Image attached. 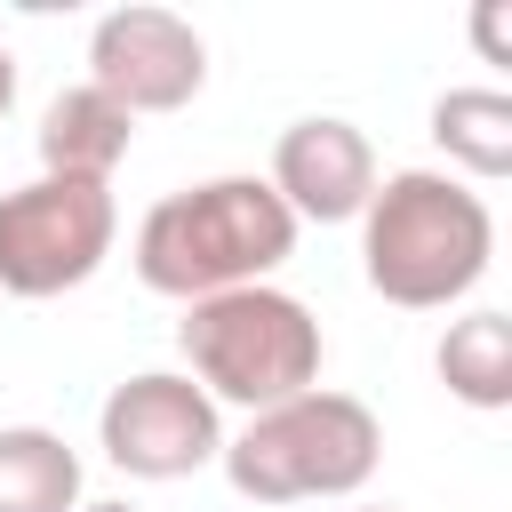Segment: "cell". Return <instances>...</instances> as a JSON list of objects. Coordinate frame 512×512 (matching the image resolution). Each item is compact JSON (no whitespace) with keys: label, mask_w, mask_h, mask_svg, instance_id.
<instances>
[{"label":"cell","mask_w":512,"mask_h":512,"mask_svg":"<svg viewBox=\"0 0 512 512\" xmlns=\"http://www.w3.org/2000/svg\"><path fill=\"white\" fill-rule=\"evenodd\" d=\"M496 216L488 200L448 168H400L376 176L360 208V272L400 312H440L488 280Z\"/></svg>","instance_id":"6da1fadb"},{"label":"cell","mask_w":512,"mask_h":512,"mask_svg":"<svg viewBox=\"0 0 512 512\" xmlns=\"http://www.w3.org/2000/svg\"><path fill=\"white\" fill-rule=\"evenodd\" d=\"M296 256V216L264 176H208L144 208L136 224V280L152 296L200 304L224 288H256Z\"/></svg>","instance_id":"7a4b0ae2"},{"label":"cell","mask_w":512,"mask_h":512,"mask_svg":"<svg viewBox=\"0 0 512 512\" xmlns=\"http://www.w3.org/2000/svg\"><path fill=\"white\" fill-rule=\"evenodd\" d=\"M176 352H184V376L224 408H280V400H296V392H312L320 384V320L288 296V288H272V280H256V288H224V296H200V304H184V320H176Z\"/></svg>","instance_id":"3957f363"},{"label":"cell","mask_w":512,"mask_h":512,"mask_svg":"<svg viewBox=\"0 0 512 512\" xmlns=\"http://www.w3.org/2000/svg\"><path fill=\"white\" fill-rule=\"evenodd\" d=\"M376 456H384V424L368 400L352 392H296L280 408H256L232 440H224V480L248 496V504H312V496H352L376 480Z\"/></svg>","instance_id":"277c9868"},{"label":"cell","mask_w":512,"mask_h":512,"mask_svg":"<svg viewBox=\"0 0 512 512\" xmlns=\"http://www.w3.org/2000/svg\"><path fill=\"white\" fill-rule=\"evenodd\" d=\"M112 232H120L112 184L32 176V184L0 192V288L24 304L64 296V288L96 280V264L112 256Z\"/></svg>","instance_id":"5b68a950"},{"label":"cell","mask_w":512,"mask_h":512,"mask_svg":"<svg viewBox=\"0 0 512 512\" xmlns=\"http://www.w3.org/2000/svg\"><path fill=\"white\" fill-rule=\"evenodd\" d=\"M96 440H104V456L128 480H192L200 464L224 456V416H216V400L192 376L144 368V376H128V384L104 392Z\"/></svg>","instance_id":"8992f818"},{"label":"cell","mask_w":512,"mask_h":512,"mask_svg":"<svg viewBox=\"0 0 512 512\" xmlns=\"http://www.w3.org/2000/svg\"><path fill=\"white\" fill-rule=\"evenodd\" d=\"M208 80V40L176 8H112L88 32V88H104L128 120L144 112H184Z\"/></svg>","instance_id":"52a82bcc"},{"label":"cell","mask_w":512,"mask_h":512,"mask_svg":"<svg viewBox=\"0 0 512 512\" xmlns=\"http://www.w3.org/2000/svg\"><path fill=\"white\" fill-rule=\"evenodd\" d=\"M280 208L296 224H352L376 192V144L336 120V112H312V120H288L280 144H272V176Z\"/></svg>","instance_id":"ba28073f"},{"label":"cell","mask_w":512,"mask_h":512,"mask_svg":"<svg viewBox=\"0 0 512 512\" xmlns=\"http://www.w3.org/2000/svg\"><path fill=\"white\" fill-rule=\"evenodd\" d=\"M128 144H136V120H128L104 88H88V80L56 88L48 112H40V176L112 184V168L128 160Z\"/></svg>","instance_id":"9c48e42d"},{"label":"cell","mask_w":512,"mask_h":512,"mask_svg":"<svg viewBox=\"0 0 512 512\" xmlns=\"http://www.w3.org/2000/svg\"><path fill=\"white\" fill-rule=\"evenodd\" d=\"M0 512H80V456L48 424H0Z\"/></svg>","instance_id":"30bf717a"},{"label":"cell","mask_w":512,"mask_h":512,"mask_svg":"<svg viewBox=\"0 0 512 512\" xmlns=\"http://www.w3.org/2000/svg\"><path fill=\"white\" fill-rule=\"evenodd\" d=\"M432 144L448 152V168H464L472 184L512 176V96L504 88H448L432 104Z\"/></svg>","instance_id":"8fae6325"},{"label":"cell","mask_w":512,"mask_h":512,"mask_svg":"<svg viewBox=\"0 0 512 512\" xmlns=\"http://www.w3.org/2000/svg\"><path fill=\"white\" fill-rule=\"evenodd\" d=\"M432 368H440V384H448L464 408H488V416L512 408V320H504V312H464V320H448Z\"/></svg>","instance_id":"7c38bea8"},{"label":"cell","mask_w":512,"mask_h":512,"mask_svg":"<svg viewBox=\"0 0 512 512\" xmlns=\"http://www.w3.org/2000/svg\"><path fill=\"white\" fill-rule=\"evenodd\" d=\"M472 40H480V48H488V56L504 64V0H488V8L472 16Z\"/></svg>","instance_id":"4fadbf2b"},{"label":"cell","mask_w":512,"mask_h":512,"mask_svg":"<svg viewBox=\"0 0 512 512\" xmlns=\"http://www.w3.org/2000/svg\"><path fill=\"white\" fill-rule=\"evenodd\" d=\"M8 104H16V64H8V48H0V120H8Z\"/></svg>","instance_id":"5bb4252c"},{"label":"cell","mask_w":512,"mask_h":512,"mask_svg":"<svg viewBox=\"0 0 512 512\" xmlns=\"http://www.w3.org/2000/svg\"><path fill=\"white\" fill-rule=\"evenodd\" d=\"M80 512H136V504H80Z\"/></svg>","instance_id":"9a60e30c"},{"label":"cell","mask_w":512,"mask_h":512,"mask_svg":"<svg viewBox=\"0 0 512 512\" xmlns=\"http://www.w3.org/2000/svg\"><path fill=\"white\" fill-rule=\"evenodd\" d=\"M360 512H400V504H360Z\"/></svg>","instance_id":"2e32d148"}]
</instances>
